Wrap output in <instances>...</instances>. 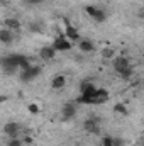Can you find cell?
Returning a JSON list of instances; mask_svg holds the SVG:
<instances>
[{
    "mask_svg": "<svg viewBox=\"0 0 144 146\" xmlns=\"http://www.w3.org/2000/svg\"><path fill=\"white\" fill-rule=\"evenodd\" d=\"M83 129L88 134H100V122H98V119H95V117L87 119L83 122Z\"/></svg>",
    "mask_w": 144,
    "mask_h": 146,
    "instance_id": "7",
    "label": "cell"
},
{
    "mask_svg": "<svg viewBox=\"0 0 144 146\" xmlns=\"http://www.w3.org/2000/svg\"><path fill=\"white\" fill-rule=\"evenodd\" d=\"M5 27L10 29L12 33H17L20 29V22H19V19H7L5 21Z\"/></svg>",
    "mask_w": 144,
    "mask_h": 146,
    "instance_id": "15",
    "label": "cell"
},
{
    "mask_svg": "<svg viewBox=\"0 0 144 146\" xmlns=\"http://www.w3.org/2000/svg\"><path fill=\"white\" fill-rule=\"evenodd\" d=\"M24 143H27V145H31V143H32V138H29V136H26V138H24Z\"/></svg>",
    "mask_w": 144,
    "mask_h": 146,
    "instance_id": "23",
    "label": "cell"
},
{
    "mask_svg": "<svg viewBox=\"0 0 144 146\" xmlns=\"http://www.w3.org/2000/svg\"><path fill=\"white\" fill-rule=\"evenodd\" d=\"M65 36L68 37L71 42H78L81 37H80V33H78V29L73 26L70 21H65Z\"/></svg>",
    "mask_w": 144,
    "mask_h": 146,
    "instance_id": "8",
    "label": "cell"
},
{
    "mask_svg": "<svg viewBox=\"0 0 144 146\" xmlns=\"http://www.w3.org/2000/svg\"><path fill=\"white\" fill-rule=\"evenodd\" d=\"M78 48H80L81 53H92V51H95V44L90 39H80L78 41Z\"/></svg>",
    "mask_w": 144,
    "mask_h": 146,
    "instance_id": "12",
    "label": "cell"
},
{
    "mask_svg": "<svg viewBox=\"0 0 144 146\" xmlns=\"http://www.w3.org/2000/svg\"><path fill=\"white\" fill-rule=\"evenodd\" d=\"M39 73H41V68L39 66H31V68H27V70H22L20 75H19V78H20V82H24V83H29V82H32L34 78L39 76Z\"/></svg>",
    "mask_w": 144,
    "mask_h": 146,
    "instance_id": "6",
    "label": "cell"
},
{
    "mask_svg": "<svg viewBox=\"0 0 144 146\" xmlns=\"http://www.w3.org/2000/svg\"><path fill=\"white\" fill-rule=\"evenodd\" d=\"M114 143H115V146H122V139H119V138H114Z\"/></svg>",
    "mask_w": 144,
    "mask_h": 146,
    "instance_id": "22",
    "label": "cell"
},
{
    "mask_svg": "<svg viewBox=\"0 0 144 146\" xmlns=\"http://www.w3.org/2000/svg\"><path fill=\"white\" fill-rule=\"evenodd\" d=\"M65 85H66V76L65 75H56L51 80V87L54 90H61V88H65Z\"/></svg>",
    "mask_w": 144,
    "mask_h": 146,
    "instance_id": "13",
    "label": "cell"
},
{
    "mask_svg": "<svg viewBox=\"0 0 144 146\" xmlns=\"http://www.w3.org/2000/svg\"><path fill=\"white\" fill-rule=\"evenodd\" d=\"M53 46L56 51H70L71 49V41L65 36V33H61L59 36H56V39L53 41Z\"/></svg>",
    "mask_w": 144,
    "mask_h": 146,
    "instance_id": "5",
    "label": "cell"
},
{
    "mask_svg": "<svg viewBox=\"0 0 144 146\" xmlns=\"http://www.w3.org/2000/svg\"><path fill=\"white\" fill-rule=\"evenodd\" d=\"M0 41L3 42V44H10L12 41H14V33L10 31V29H2L0 31Z\"/></svg>",
    "mask_w": 144,
    "mask_h": 146,
    "instance_id": "14",
    "label": "cell"
},
{
    "mask_svg": "<svg viewBox=\"0 0 144 146\" xmlns=\"http://www.w3.org/2000/svg\"><path fill=\"white\" fill-rule=\"evenodd\" d=\"M56 53H58V51H56L54 46L51 44V46H42L41 51H39V56H41V60H44V61H51V60H54Z\"/></svg>",
    "mask_w": 144,
    "mask_h": 146,
    "instance_id": "9",
    "label": "cell"
},
{
    "mask_svg": "<svg viewBox=\"0 0 144 146\" xmlns=\"http://www.w3.org/2000/svg\"><path fill=\"white\" fill-rule=\"evenodd\" d=\"M97 94L98 87H95L90 82H83L80 85V97L78 104H87V106H97Z\"/></svg>",
    "mask_w": 144,
    "mask_h": 146,
    "instance_id": "1",
    "label": "cell"
},
{
    "mask_svg": "<svg viewBox=\"0 0 144 146\" xmlns=\"http://www.w3.org/2000/svg\"><path fill=\"white\" fill-rule=\"evenodd\" d=\"M114 54H115V53H114L112 48H104V49H102V58H104V60H112Z\"/></svg>",
    "mask_w": 144,
    "mask_h": 146,
    "instance_id": "17",
    "label": "cell"
},
{
    "mask_svg": "<svg viewBox=\"0 0 144 146\" xmlns=\"http://www.w3.org/2000/svg\"><path fill=\"white\" fill-rule=\"evenodd\" d=\"M3 131H5V134H7L9 138H17V134H19V131H20V126H19L17 122H7L5 127H3Z\"/></svg>",
    "mask_w": 144,
    "mask_h": 146,
    "instance_id": "11",
    "label": "cell"
},
{
    "mask_svg": "<svg viewBox=\"0 0 144 146\" xmlns=\"http://www.w3.org/2000/svg\"><path fill=\"white\" fill-rule=\"evenodd\" d=\"M114 112L122 114V115H127V114H129V110H127V107H126L124 104H115V106H114Z\"/></svg>",
    "mask_w": 144,
    "mask_h": 146,
    "instance_id": "16",
    "label": "cell"
},
{
    "mask_svg": "<svg viewBox=\"0 0 144 146\" xmlns=\"http://www.w3.org/2000/svg\"><path fill=\"white\" fill-rule=\"evenodd\" d=\"M7 146H24V139H19V138H10Z\"/></svg>",
    "mask_w": 144,
    "mask_h": 146,
    "instance_id": "18",
    "label": "cell"
},
{
    "mask_svg": "<svg viewBox=\"0 0 144 146\" xmlns=\"http://www.w3.org/2000/svg\"><path fill=\"white\" fill-rule=\"evenodd\" d=\"M61 114H63V119H73L76 115V104H73V102L65 104L61 109Z\"/></svg>",
    "mask_w": 144,
    "mask_h": 146,
    "instance_id": "10",
    "label": "cell"
},
{
    "mask_svg": "<svg viewBox=\"0 0 144 146\" xmlns=\"http://www.w3.org/2000/svg\"><path fill=\"white\" fill-rule=\"evenodd\" d=\"M85 12H87L93 21H97V22H105V21H107L105 10H102V9L97 7V5H87V7H85Z\"/></svg>",
    "mask_w": 144,
    "mask_h": 146,
    "instance_id": "3",
    "label": "cell"
},
{
    "mask_svg": "<svg viewBox=\"0 0 144 146\" xmlns=\"http://www.w3.org/2000/svg\"><path fill=\"white\" fill-rule=\"evenodd\" d=\"M27 109H29L31 114H37V112H39V107H37L36 104H29V106H27Z\"/></svg>",
    "mask_w": 144,
    "mask_h": 146,
    "instance_id": "21",
    "label": "cell"
},
{
    "mask_svg": "<svg viewBox=\"0 0 144 146\" xmlns=\"http://www.w3.org/2000/svg\"><path fill=\"white\" fill-rule=\"evenodd\" d=\"M29 29H31L32 33H41V31H42V24H41V22H34V24L29 26Z\"/></svg>",
    "mask_w": 144,
    "mask_h": 146,
    "instance_id": "20",
    "label": "cell"
},
{
    "mask_svg": "<svg viewBox=\"0 0 144 146\" xmlns=\"http://www.w3.org/2000/svg\"><path fill=\"white\" fill-rule=\"evenodd\" d=\"M114 70L119 73V75H124L126 72L132 70L129 58H126V56H117V58H114Z\"/></svg>",
    "mask_w": 144,
    "mask_h": 146,
    "instance_id": "4",
    "label": "cell"
},
{
    "mask_svg": "<svg viewBox=\"0 0 144 146\" xmlns=\"http://www.w3.org/2000/svg\"><path fill=\"white\" fill-rule=\"evenodd\" d=\"M102 146H115L114 138H112V136H104V138H102Z\"/></svg>",
    "mask_w": 144,
    "mask_h": 146,
    "instance_id": "19",
    "label": "cell"
},
{
    "mask_svg": "<svg viewBox=\"0 0 144 146\" xmlns=\"http://www.w3.org/2000/svg\"><path fill=\"white\" fill-rule=\"evenodd\" d=\"M2 70H3V73H7V75H12V73L20 72V66H19V63L15 61L14 54L5 56V58L2 60Z\"/></svg>",
    "mask_w": 144,
    "mask_h": 146,
    "instance_id": "2",
    "label": "cell"
}]
</instances>
